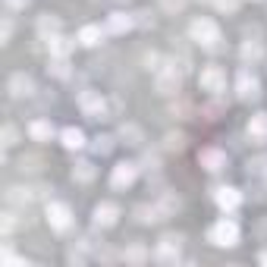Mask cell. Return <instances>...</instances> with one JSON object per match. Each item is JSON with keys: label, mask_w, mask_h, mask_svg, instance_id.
<instances>
[{"label": "cell", "mask_w": 267, "mask_h": 267, "mask_svg": "<svg viewBox=\"0 0 267 267\" xmlns=\"http://www.w3.org/2000/svg\"><path fill=\"white\" fill-rule=\"evenodd\" d=\"M236 239H239V229H236V223L233 220H220V223L211 229V242L214 245H236Z\"/></svg>", "instance_id": "obj_1"}, {"label": "cell", "mask_w": 267, "mask_h": 267, "mask_svg": "<svg viewBox=\"0 0 267 267\" xmlns=\"http://www.w3.org/2000/svg\"><path fill=\"white\" fill-rule=\"evenodd\" d=\"M48 220H51V226H54V229H66V226H69V207H63V204H51V207H48Z\"/></svg>", "instance_id": "obj_2"}, {"label": "cell", "mask_w": 267, "mask_h": 267, "mask_svg": "<svg viewBox=\"0 0 267 267\" xmlns=\"http://www.w3.org/2000/svg\"><path fill=\"white\" fill-rule=\"evenodd\" d=\"M135 179V167L132 164H120L117 173H113V185H129Z\"/></svg>", "instance_id": "obj_3"}, {"label": "cell", "mask_w": 267, "mask_h": 267, "mask_svg": "<svg viewBox=\"0 0 267 267\" xmlns=\"http://www.w3.org/2000/svg\"><path fill=\"white\" fill-rule=\"evenodd\" d=\"M95 220H98V223H104V226L113 223V220H117V207H113V204H101L98 211H95Z\"/></svg>", "instance_id": "obj_4"}, {"label": "cell", "mask_w": 267, "mask_h": 267, "mask_svg": "<svg viewBox=\"0 0 267 267\" xmlns=\"http://www.w3.org/2000/svg\"><path fill=\"white\" fill-rule=\"evenodd\" d=\"M192 35H195V38H217V29L211 26V22H195Z\"/></svg>", "instance_id": "obj_5"}, {"label": "cell", "mask_w": 267, "mask_h": 267, "mask_svg": "<svg viewBox=\"0 0 267 267\" xmlns=\"http://www.w3.org/2000/svg\"><path fill=\"white\" fill-rule=\"evenodd\" d=\"M217 201H220V207H236L239 204V195H236V189H220Z\"/></svg>", "instance_id": "obj_6"}, {"label": "cell", "mask_w": 267, "mask_h": 267, "mask_svg": "<svg viewBox=\"0 0 267 267\" xmlns=\"http://www.w3.org/2000/svg\"><path fill=\"white\" fill-rule=\"evenodd\" d=\"M10 88H13V95H29V88H32V82L26 76H16L13 82H10Z\"/></svg>", "instance_id": "obj_7"}, {"label": "cell", "mask_w": 267, "mask_h": 267, "mask_svg": "<svg viewBox=\"0 0 267 267\" xmlns=\"http://www.w3.org/2000/svg\"><path fill=\"white\" fill-rule=\"evenodd\" d=\"M63 145L66 148H79V145H82V132H79V129H66L63 132Z\"/></svg>", "instance_id": "obj_8"}, {"label": "cell", "mask_w": 267, "mask_h": 267, "mask_svg": "<svg viewBox=\"0 0 267 267\" xmlns=\"http://www.w3.org/2000/svg\"><path fill=\"white\" fill-rule=\"evenodd\" d=\"M201 160L207 164V170H220V164H223V157H220L217 151H204V154H201Z\"/></svg>", "instance_id": "obj_9"}, {"label": "cell", "mask_w": 267, "mask_h": 267, "mask_svg": "<svg viewBox=\"0 0 267 267\" xmlns=\"http://www.w3.org/2000/svg\"><path fill=\"white\" fill-rule=\"evenodd\" d=\"M239 88H242V98H251L254 95V79H248V73L239 76Z\"/></svg>", "instance_id": "obj_10"}, {"label": "cell", "mask_w": 267, "mask_h": 267, "mask_svg": "<svg viewBox=\"0 0 267 267\" xmlns=\"http://www.w3.org/2000/svg\"><path fill=\"white\" fill-rule=\"evenodd\" d=\"M51 135V123H35L32 126V138H48Z\"/></svg>", "instance_id": "obj_11"}, {"label": "cell", "mask_w": 267, "mask_h": 267, "mask_svg": "<svg viewBox=\"0 0 267 267\" xmlns=\"http://www.w3.org/2000/svg\"><path fill=\"white\" fill-rule=\"evenodd\" d=\"M201 82H204L207 88H217V85H220V73H217V69H207V73L201 76Z\"/></svg>", "instance_id": "obj_12"}, {"label": "cell", "mask_w": 267, "mask_h": 267, "mask_svg": "<svg viewBox=\"0 0 267 267\" xmlns=\"http://www.w3.org/2000/svg\"><path fill=\"white\" fill-rule=\"evenodd\" d=\"M73 176H79V179H91V176H95V173H91V164H76Z\"/></svg>", "instance_id": "obj_13"}, {"label": "cell", "mask_w": 267, "mask_h": 267, "mask_svg": "<svg viewBox=\"0 0 267 267\" xmlns=\"http://www.w3.org/2000/svg\"><path fill=\"white\" fill-rule=\"evenodd\" d=\"M248 129H251L254 135H267V117H258V120L248 126Z\"/></svg>", "instance_id": "obj_14"}, {"label": "cell", "mask_w": 267, "mask_h": 267, "mask_svg": "<svg viewBox=\"0 0 267 267\" xmlns=\"http://www.w3.org/2000/svg\"><path fill=\"white\" fill-rule=\"evenodd\" d=\"M110 26L117 29V32H123V29H129V19H123V13H113V19H110Z\"/></svg>", "instance_id": "obj_15"}, {"label": "cell", "mask_w": 267, "mask_h": 267, "mask_svg": "<svg viewBox=\"0 0 267 267\" xmlns=\"http://www.w3.org/2000/svg\"><path fill=\"white\" fill-rule=\"evenodd\" d=\"M95 38H98V29H85L82 32V41L85 44H95Z\"/></svg>", "instance_id": "obj_16"}, {"label": "cell", "mask_w": 267, "mask_h": 267, "mask_svg": "<svg viewBox=\"0 0 267 267\" xmlns=\"http://www.w3.org/2000/svg\"><path fill=\"white\" fill-rule=\"evenodd\" d=\"M51 48L57 51V54H66L69 48H66V44H63V38H54V44H51Z\"/></svg>", "instance_id": "obj_17"}, {"label": "cell", "mask_w": 267, "mask_h": 267, "mask_svg": "<svg viewBox=\"0 0 267 267\" xmlns=\"http://www.w3.org/2000/svg\"><path fill=\"white\" fill-rule=\"evenodd\" d=\"M7 4H10V7H26L29 0H7Z\"/></svg>", "instance_id": "obj_18"}, {"label": "cell", "mask_w": 267, "mask_h": 267, "mask_svg": "<svg viewBox=\"0 0 267 267\" xmlns=\"http://www.w3.org/2000/svg\"><path fill=\"white\" fill-rule=\"evenodd\" d=\"M261 264H267V251H264V254H261Z\"/></svg>", "instance_id": "obj_19"}]
</instances>
